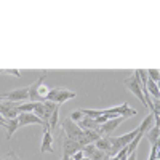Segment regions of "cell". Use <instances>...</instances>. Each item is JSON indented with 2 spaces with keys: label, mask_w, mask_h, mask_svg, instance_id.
<instances>
[{
  "label": "cell",
  "mask_w": 160,
  "mask_h": 160,
  "mask_svg": "<svg viewBox=\"0 0 160 160\" xmlns=\"http://www.w3.org/2000/svg\"><path fill=\"white\" fill-rule=\"evenodd\" d=\"M45 78H47V72H42V75L29 87V101L31 102H43V101H47L50 88L43 83Z\"/></svg>",
  "instance_id": "6da1fadb"
},
{
  "label": "cell",
  "mask_w": 160,
  "mask_h": 160,
  "mask_svg": "<svg viewBox=\"0 0 160 160\" xmlns=\"http://www.w3.org/2000/svg\"><path fill=\"white\" fill-rule=\"evenodd\" d=\"M101 112H102V115H106L108 118H118V117L128 118V117H133V115L138 114L136 109H131V108H130L128 102H123V104H120V106H115V108L102 109Z\"/></svg>",
  "instance_id": "7a4b0ae2"
},
{
  "label": "cell",
  "mask_w": 160,
  "mask_h": 160,
  "mask_svg": "<svg viewBox=\"0 0 160 160\" xmlns=\"http://www.w3.org/2000/svg\"><path fill=\"white\" fill-rule=\"evenodd\" d=\"M0 99L13 102V104L28 102L29 101V87L18 88V90H13V91H8V93H0Z\"/></svg>",
  "instance_id": "3957f363"
},
{
  "label": "cell",
  "mask_w": 160,
  "mask_h": 160,
  "mask_svg": "<svg viewBox=\"0 0 160 160\" xmlns=\"http://www.w3.org/2000/svg\"><path fill=\"white\" fill-rule=\"evenodd\" d=\"M77 96L75 91H71L68 88H50L48 91V96H47V101H51L55 104H62L68 99H74Z\"/></svg>",
  "instance_id": "277c9868"
},
{
  "label": "cell",
  "mask_w": 160,
  "mask_h": 160,
  "mask_svg": "<svg viewBox=\"0 0 160 160\" xmlns=\"http://www.w3.org/2000/svg\"><path fill=\"white\" fill-rule=\"evenodd\" d=\"M125 87L135 95L139 101H141V104L146 108V102H144V96H142V85H141V82H139V75H138V69L133 72L128 78H125Z\"/></svg>",
  "instance_id": "5b68a950"
},
{
  "label": "cell",
  "mask_w": 160,
  "mask_h": 160,
  "mask_svg": "<svg viewBox=\"0 0 160 160\" xmlns=\"http://www.w3.org/2000/svg\"><path fill=\"white\" fill-rule=\"evenodd\" d=\"M61 130L64 131V135L68 139H72V141H78L80 138L83 136V131L78 128L77 123H74L71 118H66L62 120V123H61Z\"/></svg>",
  "instance_id": "8992f818"
},
{
  "label": "cell",
  "mask_w": 160,
  "mask_h": 160,
  "mask_svg": "<svg viewBox=\"0 0 160 160\" xmlns=\"http://www.w3.org/2000/svg\"><path fill=\"white\" fill-rule=\"evenodd\" d=\"M123 120H125V118H122V117H118V118H109L106 123H102V125L98 127L96 133L99 135V138H111L112 133L115 131V128L122 123Z\"/></svg>",
  "instance_id": "52a82bcc"
},
{
  "label": "cell",
  "mask_w": 160,
  "mask_h": 160,
  "mask_svg": "<svg viewBox=\"0 0 160 160\" xmlns=\"http://www.w3.org/2000/svg\"><path fill=\"white\" fill-rule=\"evenodd\" d=\"M18 123H19V128L21 127H26V125H31V123H35V125H42L43 127V122L40 120L35 114L32 112H21L18 114Z\"/></svg>",
  "instance_id": "ba28073f"
},
{
  "label": "cell",
  "mask_w": 160,
  "mask_h": 160,
  "mask_svg": "<svg viewBox=\"0 0 160 160\" xmlns=\"http://www.w3.org/2000/svg\"><path fill=\"white\" fill-rule=\"evenodd\" d=\"M77 151H82V144H80L78 141H72V139L64 138V142H62V154L72 157Z\"/></svg>",
  "instance_id": "9c48e42d"
},
{
  "label": "cell",
  "mask_w": 160,
  "mask_h": 160,
  "mask_svg": "<svg viewBox=\"0 0 160 160\" xmlns=\"http://www.w3.org/2000/svg\"><path fill=\"white\" fill-rule=\"evenodd\" d=\"M53 142H55L53 133L50 130H45L43 131V138H42V144H40V152H53V151H55Z\"/></svg>",
  "instance_id": "30bf717a"
},
{
  "label": "cell",
  "mask_w": 160,
  "mask_h": 160,
  "mask_svg": "<svg viewBox=\"0 0 160 160\" xmlns=\"http://www.w3.org/2000/svg\"><path fill=\"white\" fill-rule=\"evenodd\" d=\"M78 125V128L82 130V131H87V130H93V131H96L98 130V123H96V120H93V118H90V117H83L80 122L77 123Z\"/></svg>",
  "instance_id": "8fae6325"
},
{
  "label": "cell",
  "mask_w": 160,
  "mask_h": 160,
  "mask_svg": "<svg viewBox=\"0 0 160 160\" xmlns=\"http://www.w3.org/2000/svg\"><path fill=\"white\" fill-rule=\"evenodd\" d=\"M48 127H50V131L51 133H56L59 131V106L53 111L50 120H48Z\"/></svg>",
  "instance_id": "7c38bea8"
},
{
  "label": "cell",
  "mask_w": 160,
  "mask_h": 160,
  "mask_svg": "<svg viewBox=\"0 0 160 160\" xmlns=\"http://www.w3.org/2000/svg\"><path fill=\"white\" fill-rule=\"evenodd\" d=\"M158 133H160V127H158V123H154V125L151 127V130L144 135L146 138H148V141H149L151 146L158 144Z\"/></svg>",
  "instance_id": "4fadbf2b"
},
{
  "label": "cell",
  "mask_w": 160,
  "mask_h": 160,
  "mask_svg": "<svg viewBox=\"0 0 160 160\" xmlns=\"http://www.w3.org/2000/svg\"><path fill=\"white\" fill-rule=\"evenodd\" d=\"M155 123V117H154V114H148L146 115V118L141 122V125L138 127V130H139V133H142V135H146L149 130H151V127Z\"/></svg>",
  "instance_id": "5bb4252c"
},
{
  "label": "cell",
  "mask_w": 160,
  "mask_h": 160,
  "mask_svg": "<svg viewBox=\"0 0 160 160\" xmlns=\"http://www.w3.org/2000/svg\"><path fill=\"white\" fill-rule=\"evenodd\" d=\"M146 88H148V93H149V96L154 98V101H158L160 99V90H158V83L152 82V80L148 78V82H146ZM152 101V102H154Z\"/></svg>",
  "instance_id": "9a60e30c"
},
{
  "label": "cell",
  "mask_w": 160,
  "mask_h": 160,
  "mask_svg": "<svg viewBox=\"0 0 160 160\" xmlns=\"http://www.w3.org/2000/svg\"><path fill=\"white\" fill-rule=\"evenodd\" d=\"M93 144H95V148H96L98 151H101V152H104V154H108L109 149H111V139H109V138H99V139H96Z\"/></svg>",
  "instance_id": "2e32d148"
},
{
  "label": "cell",
  "mask_w": 160,
  "mask_h": 160,
  "mask_svg": "<svg viewBox=\"0 0 160 160\" xmlns=\"http://www.w3.org/2000/svg\"><path fill=\"white\" fill-rule=\"evenodd\" d=\"M5 128H7V138L10 139V138L13 136V133H15V131L19 128L18 118H10V120H7V125H5Z\"/></svg>",
  "instance_id": "e0dca14e"
},
{
  "label": "cell",
  "mask_w": 160,
  "mask_h": 160,
  "mask_svg": "<svg viewBox=\"0 0 160 160\" xmlns=\"http://www.w3.org/2000/svg\"><path fill=\"white\" fill-rule=\"evenodd\" d=\"M34 106H35V102H31V101H28V102H21V104H16V112L18 114H21V112H32L34 111Z\"/></svg>",
  "instance_id": "ac0fdd59"
},
{
  "label": "cell",
  "mask_w": 160,
  "mask_h": 160,
  "mask_svg": "<svg viewBox=\"0 0 160 160\" xmlns=\"http://www.w3.org/2000/svg\"><path fill=\"white\" fill-rule=\"evenodd\" d=\"M43 102H35L34 111H32V114H35L40 120H42V122H43V117H45V106H43Z\"/></svg>",
  "instance_id": "d6986e66"
},
{
  "label": "cell",
  "mask_w": 160,
  "mask_h": 160,
  "mask_svg": "<svg viewBox=\"0 0 160 160\" xmlns=\"http://www.w3.org/2000/svg\"><path fill=\"white\" fill-rule=\"evenodd\" d=\"M98 149L95 148V144H87V146H83L82 148V152H83V155L87 157V158H91V155L95 154Z\"/></svg>",
  "instance_id": "ffe728a7"
},
{
  "label": "cell",
  "mask_w": 160,
  "mask_h": 160,
  "mask_svg": "<svg viewBox=\"0 0 160 160\" xmlns=\"http://www.w3.org/2000/svg\"><path fill=\"white\" fill-rule=\"evenodd\" d=\"M146 72H148V78H149V80H152V82L158 83V78H160L158 69H146Z\"/></svg>",
  "instance_id": "44dd1931"
},
{
  "label": "cell",
  "mask_w": 160,
  "mask_h": 160,
  "mask_svg": "<svg viewBox=\"0 0 160 160\" xmlns=\"http://www.w3.org/2000/svg\"><path fill=\"white\" fill-rule=\"evenodd\" d=\"M83 117H85V115H83V111H82V109H77V111H74V112L71 114V117H69V118L72 120L74 123H78Z\"/></svg>",
  "instance_id": "7402d4cb"
},
{
  "label": "cell",
  "mask_w": 160,
  "mask_h": 160,
  "mask_svg": "<svg viewBox=\"0 0 160 160\" xmlns=\"http://www.w3.org/2000/svg\"><path fill=\"white\" fill-rule=\"evenodd\" d=\"M148 160H158V144H154V146H152Z\"/></svg>",
  "instance_id": "603a6c76"
},
{
  "label": "cell",
  "mask_w": 160,
  "mask_h": 160,
  "mask_svg": "<svg viewBox=\"0 0 160 160\" xmlns=\"http://www.w3.org/2000/svg\"><path fill=\"white\" fill-rule=\"evenodd\" d=\"M0 74H8V75L21 77V72H19L18 69H0Z\"/></svg>",
  "instance_id": "cb8c5ba5"
},
{
  "label": "cell",
  "mask_w": 160,
  "mask_h": 160,
  "mask_svg": "<svg viewBox=\"0 0 160 160\" xmlns=\"http://www.w3.org/2000/svg\"><path fill=\"white\" fill-rule=\"evenodd\" d=\"M83 157H85V155H83V152H82V151H77V152L72 155V160H82Z\"/></svg>",
  "instance_id": "d4e9b609"
},
{
  "label": "cell",
  "mask_w": 160,
  "mask_h": 160,
  "mask_svg": "<svg viewBox=\"0 0 160 160\" xmlns=\"http://www.w3.org/2000/svg\"><path fill=\"white\" fill-rule=\"evenodd\" d=\"M108 120H109V118L106 117V115H99V117L96 118V123H98V125H102V123H106V122H108Z\"/></svg>",
  "instance_id": "484cf974"
},
{
  "label": "cell",
  "mask_w": 160,
  "mask_h": 160,
  "mask_svg": "<svg viewBox=\"0 0 160 160\" xmlns=\"http://www.w3.org/2000/svg\"><path fill=\"white\" fill-rule=\"evenodd\" d=\"M2 160H19V158H18L15 154H8V155H7L5 158H2Z\"/></svg>",
  "instance_id": "4316f807"
},
{
  "label": "cell",
  "mask_w": 160,
  "mask_h": 160,
  "mask_svg": "<svg viewBox=\"0 0 160 160\" xmlns=\"http://www.w3.org/2000/svg\"><path fill=\"white\" fill-rule=\"evenodd\" d=\"M127 160H136V152H131L127 155Z\"/></svg>",
  "instance_id": "83f0119b"
},
{
  "label": "cell",
  "mask_w": 160,
  "mask_h": 160,
  "mask_svg": "<svg viewBox=\"0 0 160 160\" xmlns=\"http://www.w3.org/2000/svg\"><path fill=\"white\" fill-rule=\"evenodd\" d=\"M5 125H7V120H5L2 115H0V127H3V128H5Z\"/></svg>",
  "instance_id": "f1b7e54d"
},
{
  "label": "cell",
  "mask_w": 160,
  "mask_h": 160,
  "mask_svg": "<svg viewBox=\"0 0 160 160\" xmlns=\"http://www.w3.org/2000/svg\"><path fill=\"white\" fill-rule=\"evenodd\" d=\"M61 160H72V157H69V155H66V154H62Z\"/></svg>",
  "instance_id": "f546056e"
},
{
  "label": "cell",
  "mask_w": 160,
  "mask_h": 160,
  "mask_svg": "<svg viewBox=\"0 0 160 160\" xmlns=\"http://www.w3.org/2000/svg\"><path fill=\"white\" fill-rule=\"evenodd\" d=\"M109 158H111V157H109V155H108V154H106V155H104V157H102V158H101V160H109Z\"/></svg>",
  "instance_id": "4dcf8cb0"
},
{
  "label": "cell",
  "mask_w": 160,
  "mask_h": 160,
  "mask_svg": "<svg viewBox=\"0 0 160 160\" xmlns=\"http://www.w3.org/2000/svg\"><path fill=\"white\" fill-rule=\"evenodd\" d=\"M82 160H90V158H87V157H83V158H82Z\"/></svg>",
  "instance_id": "1f68e13d"
}]
</instances>
